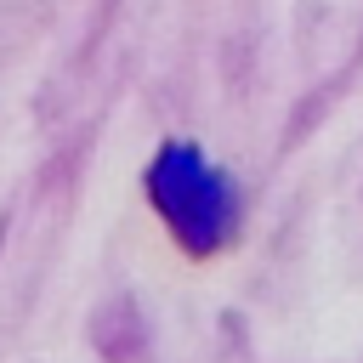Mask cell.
<instances>
[{
	"label": "cell",
	"instance_id": "1",
	"mask_svg": "<svg viewBox=\"0 0 363 363\" xmlns=\"http://www.w3.org/2000/svg\"><path fill=\"white\" fill-rule=\"evenodd\" d=\"M147 199L159 204V216L170 221V233L193 250V255H210L227 244L233 233V187L227 176L187 142H170L153 170H147Z\"/></svg>",
	"mask_w": 363,
	"mask_h": 363
}]
</instances>
